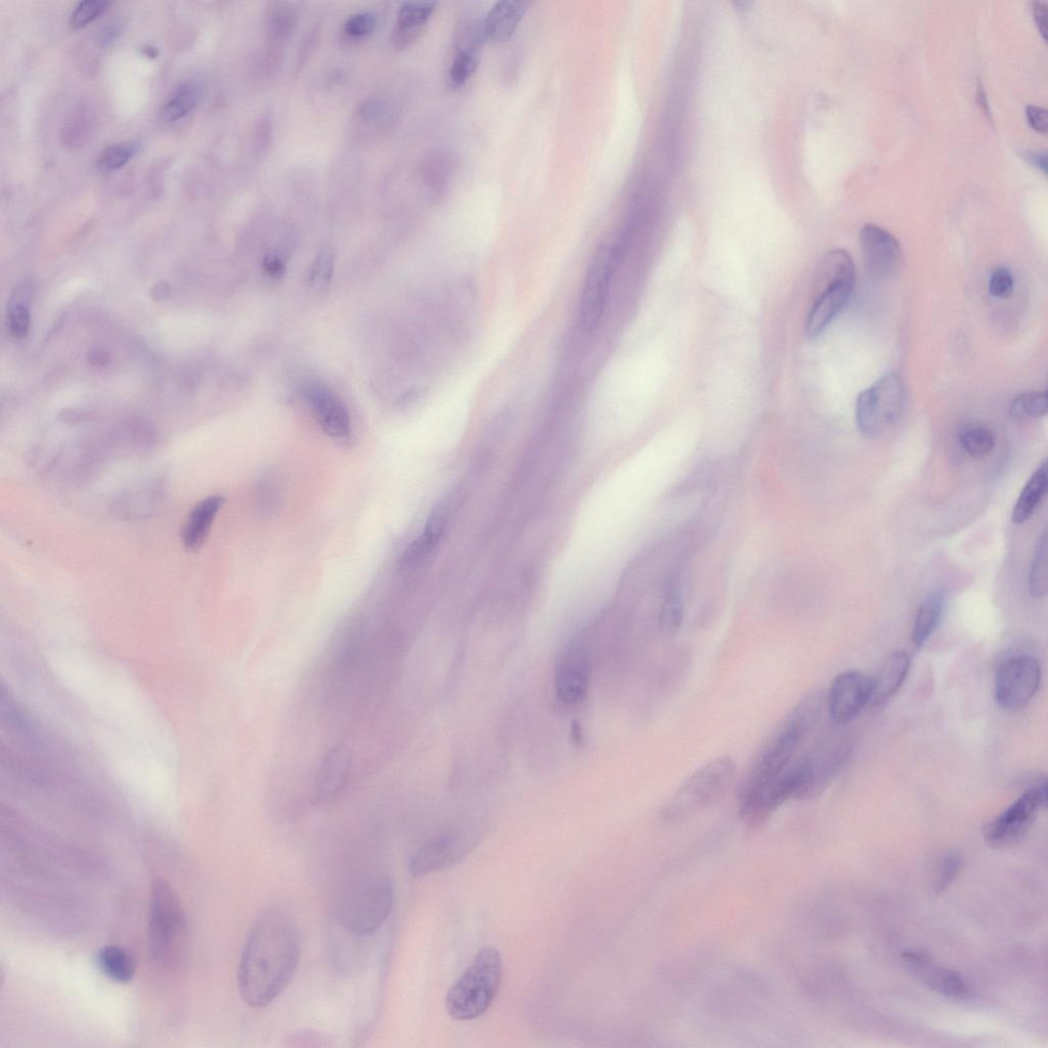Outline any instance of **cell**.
I'll return each instance as SVG.
<instances>
[{
    "mask_svg": "<svg viewBox=\"0 0 1048 1048\" xmlns=\"http://www.w3.org/2000/svg\"><path fill=\"white\" fill-rule=\"evenodd\" d=\"M300 956L296 926L290 915L273 908L261 913L246 940L238 973L242 999L249 1007L269 1006L288 987Z\"/></svg>",
    "mask_w": 1048,
    "mask_h": 1048,
    "instance_id": "cell-1",
    "label": "cell"
},
{
    "mask_svg": "<svg viewBox=\"0 0 1048 1048\" xmlns=\"http://www.w3.org/2000/svg\"><path fill=\"white\" fill-rule=\"evenodd\" d=\"M824 701V693L814 689L786 715L742 778L738 786L739 804L753 797L791 766L818 722Z\"/></svg>",
    "mask_w": 1048,
    "mask_h": 1048,
    "instance_id": "cell-2",
    "label": "cell"
},
{
    "mask_svg": "<svg viewBox=\"0 0 1048 1048\" xmlns=\"http://www.w3.org/2000/svg\"><path fill=\"white\" fill-rule=\"evenodd\" d=\"M148 937L155 965L168 973L179 972L189 950L187 917L178 893L160 878L151 887Z\"/></svg>",
    "mask_w": 1048,
    "mask_h": 1048,
    "instance_id": "cell-3",
    "label": "cell"
},
{
    "mask_svg": "<svg viewBox=\"0 0 1048 1048\" xmlns=\"http://www.w3.org/2000/svg\"><path fill=\"white\" fill-rule=\"evenodd\" d=\"M393 904V889L378 873L349 882L335 904V920L347 932L358 936L372 935L388 919Z\"/></svg>",
    "mask_w": 1048,
    "mask_h": 1048,
    "instance_id": "cell-4",
    "label": "cell"
},
{
    "mask_svg": "<svg viewBox=\"0 0 1048 1048\" xmlns=\"http://www.w3.org/2000/svg\"><path fill=\"white\" fill-rule=\"evenodd\" d=\"M503 977V960L494 946L480 949L471 965L450 988L446 1007L458 1021H471L483 1016L495 1001Z\"/></svg>",
    "mask_w": 1048,
    "mask_h": 1048,
    "instance_id": "cell-5",
    "label": "cell"
},
{
    "mask_svg": "<svg viewBox=\"0 0 1048 1048\" xmlns=\"http://www.w3.org/2000/svg\"><path fill=\"white\" fill-rule=\"evenodd\" d=\"M854 261L844 249L829 252L819 268L815 298L806 322L810 337L821 334L841 313L854 290Z\"/></svg>",
    "mask_w": 1048,
    "mask_h": 1048,
    "instance_id": "cell-6",
    "label": "cell"
},
{
    "mask_svg": "<svg viewBox=\"0 0 1048 1048\" xmlns=\"http://www.w3.org/2000/svg\"><path fill=\"white\" fill-rule=\"evenodd\" d=\"M736 765L729 757L713 760L695 771L673 794L663 809L669 820H681L716 802L730 788Z\"/></svg>",
    "mask_w": 1048,
    "mask_h": 1048,
    "instance_id": "cell-7",
    "label": "cell"
},
{
    "mask_svg": "<svg viewBox=\"0 0 1048 1048\" xmlns=\"http://www.w3.org/2000/svg\"><path fill=\"white\" fill-rule=\"evenodd\" d=\"M905 401L902 378L894 372L882 376L857 399L856 422L861 433L868 439H876L890 430L899 422Z\"/></svg>",
    "mask_w": 1048,
    "mask_h": 1048,
    "instance_id": "cell-8",
    "label": "cell"
},
{
    "mask_svg": "<svg viewBox=\"0 0 1048 1048\" xmlns=\"http://www.w3.org/2000/svg\"><path fill=\"white\" fill-rule=\"evenodd\" d=\"M1047 805V781L1038 778L1014 804L1004 810L985 827V841L995 849L1017 845Z\"/></svg>",
    "mask_w": 1048,
    "mask_h": 1048,
    "instance_id": "cell-9",
    "label": "cell"
},
{
    "mask_svg": "<svg viewBox=\"0 0 1048 1048\" xmlns=\"http://www.w3.org/2000/svg\"><path fill=\"white\" fill-rule=\"evenodd\" d=\"M1041 680V668L1031 655H1017L998 668L994 695L999 707L1008 711L1024 708L1036 694Z\"/></svg>",
    "mask_w": 1048,
    "mask_h": 1048,
    "instance_id": "cell-10",
    "label": "cell"
},
{
    "mask_svg": "<svg viewBox=\"0 0 1048 1048\" xmlns=\"http://www.w3.org/2000/svg\"><path fill=\"white\" fill-rule=\"evenodd\" d=\"M619 254V247L604 244L591 260L581 299V319L588 331H594L603 317Z\"/></svg>",
    "mask_w": 1048,
    "mask_h": 1048,
    "instance_id": "cell-11",
    "label": "cell"
},
{
    "mask_svg": "<svg viewBox=\"0 0 1048 1048\" xmlns=\"http://www.w3.org/2000/svg\"><path fill=\"white\" fill-rule=\"evenodd\" d=\"M871 693V677L856 670L841 673L825 697L829 717L837 725L851 723L870 704Z\"/></svg>",
    "mask_w": 1048,
    "mask_h": 1048,
    "instance_id": "cell-12",
    "label": "cell"
},
{
    "mask_svg": "<svg viewBox=\"0 0 1048 1048\" xmlns=\"http://www.w3.org/2000/svg\"><path fill=\"white\" fill-rule=\"evenodd\" d=\"M860 247L866 273L876 281H889L899 274L903 255L898 240L876 225H865L860 232Z\"/></svg>",
    "mask_w": 1048,
    "mask_h": 1048,
    "instance_id": "cell-13",
    "label": "cell"
},
{
    "mask_svg": "<svg viewBox=\"0 0 1048 1048\" xmlns=\"http://www.w3.org/2000/svg\"><path fill=\"white\" fill-rule=\"evenodd\" d=\"M591 680V664L584 648L573 645L567 648L557 663L555 691L558 700L565 706H577L584 701Z\"/></svg>",
    "mask_w": 1048,
    "mask_h": 1048,
    "instance_id": "cell-14",
    "label": "cell"
},
{
    "mask_svg": "<svg viewBox=\"0 0 1048 1048\" xmlns=\"http://www.w3.org/2000/svg\"><path fill=\"white\" fill-rule=\"evenodd\" d=\"M353 758L344 746L332 747L322 758L313 783V801L318 806L335 803L351 779Z\"/></svg>",
    "mask_w": 1048,
    "mask_h": 1048,
    "instance_id": "cell-15",
    "label": "cell"
},
{
    "mask_svg": "<svg viewBox=\"0 0 1048 1048\" xmlns=\"http://www.w3.org/2000/svg\"><path fill=\"white\" fill-rule=\"evenodd\" d=\"M305 397L319 425L331 439L340 443L351 441V417L334 391L322 383H311L305 389Z\"/></svg>",
    "mask_w": 1048,
    "mask_h": 1048,
    "instance_id": "cell-16",
    "label": "cell"
},
{
    "mask_svg": "<svg viewBox=\"0 0 1048 1048\" xmlns=\"http://www.w3.org/2000/svg\"><path fill=\"white\" fill-rule=\"evenodd\" d=\"M904 966L917 979L933 991L952 999H965L970 988L957 972L938 965L933 957L922 950H909L902 954Z\"/></svg>",
    "mask_w": 1048,
    "mask_h": 1048,
    "instance_id": "cell-17",
    "label": "cell"
},
{
    "mask_svg": "<svg viewBox=\"0 0 1048 1048\" xmlns=\"http://www.w3.org/2000/svg\"><path fill=\"white\" fill-rule=\"evenodd\" d=\"M473 845V842L457 835L432 839L411 857L410 873L414 878H419L452 867L466 857Z\"/></svg>",
    "mask_w": 1048,
    "mask_h": 1048,
    "instance_id": "cell-18",
    "label": "cell"
},
{
    "mask_svg": "<svg viewBox=\"0 0 1048 1048\" xmlns=\"http://www.w3.org/2000/svg\"><path fill=\"white\" fill-rule=\"evenodd\" d=\"M849 748L842 741L824 742L802 762L808 771V784L803 800L820 796L841 771Z\"/></svg>",
    "mask_w": 1048,
    "mask_h": 1048,
    "instance_id": "cell-19",
    "label": "cell"
},
{
    "mask_svg": "<svg viewBox=\"0 0 1048 1048\" xmlns=\"http://www.w3.org/2000/svg\"><path fill=\"white\" fill-rule=\"evenodd\" d=\"M164 498V480L152 477L122 492L114 500L112 509L114 514L121 519H143L155 514Z\"/></svg>",
    "mask_w": 1048,
    "mask_h": 1048,
    "instance_id": "cell-20",
    "label": "cell"
},
{
    "mask_svg": "<svg viewBox=\"0 0 1048 1048\" xmlns=\"http://www.w3.org/2000/svg\"><path fill=\"white\" fill-rule=\"evenodd\" d=\"M453 499L446 498L430 513L421 535L406 550L402 564L413 567L422 562L440 543L448 526Z\"/></svg>",
    "mask_w": 1048,
    "mask_h": 1048,
    "instance_id": "cell-21",
    "label": "cell"
},
{
    "mask_svg": "<svg viewBox=\"0 0 1048 1048\" xmlns=\"http://www.w3.org/2000/svg\"><path fill=\"white\" fill-rule=\"evenodd\" d=\"M911 668V659L905 651L891 652L882 663L876 677L872 678L870 706L881 707L891 700L906 680Z\"/></svg>",
    "mask_w": 1048,
    "mask_h": 1048,
    "instance_id": "cell-22",
    "label": "cell"
},
{
    "mask_svg": "<svg viewBox=\"0 0 1048 1048\" xmlns=\"http://www.w3.org/2000/svg\"><path fill=\"white\" fill-rule=\"evenodd\" d=\"M225 502L223 496H210L191 510L182 530V543L188 551H197L204 545Z\"/></svg>",
    "mask_w": 1048,
    "mask_h": 1048,
    "instance_id": "cell-23",
    "label": "cell"
},
{
    "mask_svg": "<svg viewBox=\"0 0 1048 1048\" xmlns=\"http://www.w3.org/2000/svg\"><path fill=\"white\" fill-rule=\"evenodd\" d=\"M532 3L518 0H502L497 3L485 18L487 38L498 43L510 40L517 31Z\"/></svg>",
    "mask_w": 1048,
    "mask_h": 1048,
    "instance_id": "cell-24",
    "label": "cell"
},
{
    "mask_svg": "<svg viewBox=\"0 0 1048 1048\" xmlns=\"http://www.w3.org/2000/svg\"><path fill=\"white\" fill-rule=\"evenodd\" d=\"M432 2L405 3L398 14V23L393 32V43L397 50H404L420 35L434 13Z\"/></svg>",
    "mask_w": 1048,
    "mask_h": 1048,
    "instance_id": "cell-25",
    "label": "cell"
},
{
    "mask_svg": "<svg viewBox=\"0 0 1048 1048\" xmlns=\"http://www.w3.org/2000/svg\"><path fill=\"white\" fill-rule=\"evenodd\" d=\"M947 602L946 592L942 589L931 592L917 610L912 631L913 645L922 648L939 627Z\"/></svg>",
    "mask_w": 1048,
    "mask_h": 1048,
    "instance_id": "cell-26",
    "label": "cell"
},
{
    "mask_svg": "<svg viewBox=\"0 0 1048 1048\" xmlns=\"http://www.w3.org/2000/svg\"><path fill=\"white\" fill-rule=\"evenodd\" d=\"M96 962L101 973L113 982L128 984L136 976L134 957L120 946H103L97 953Z\"/></svg>",
    "mask_w": 1048,
    "mask_h": 1048,
    "instance_id": "cell-27",
    "label": "cell"
},
{
    "mask_svg": "<svg viewBox=\"0 0 1048 1048\" xmlns=\"http://www.w3.org/2000/svg\"><path fill=\"white\" fill-rule=\"evenodd\" d=\"M96 122L94 108L87 103L76 106L61 129V142L66 149L77 150L89 141Z\"/></svg>",
    "mask_w": 1048,
    "mask_h": 1048,
    "instance_id": "cell-28",
    "label": "cell"
},
{
    "mask_svg": "<svg viewBox=\"0 0 1048 1048\" xmlns=\"http://www.w3.org/2000/svg\"><path fill=\"white\" fill-rule=\"evenodd\" d=\"M1048 471L1044 461L1031 475L1012 512V521L1023 524L1030 520L1047 493Z\"/></svg>",
    "mask_w": 1048,
    "mask_h": 1048,
    "instance_id": "cell-29",
    "label": "cell"
},
{
    "mask_svg": "<svg viewBox=\"0 0 1048 1048\" xmlns=\"http://www.w3.org/2000/svg\"><path fill=\"white\" fill-rule=\"evenodd\" d=\"M458 160L450 153H434L424 164V180L436 195L446 193L458 171Z\"/></svg>",
    "mask_w": 1048,
    "mask_h": 1048,
    "instance_id": "cell-30",
    "label": "cell"
},
{
    "mask_svg": "<svg viewBox=\"0 0 1048 1048\" xmlns=\"http://www.w3.org/2000/svg\"><path fill=\"white\" fill-rule=\"evenodd\" d=\"M201 89L194 81L183 82L165 99L161 108V118L166 122L178 121L187 116L197 106Z\"/></svg>",
    "mask_w": 1048,
    "mask_h": 1048,
    "instance_id": "cell-31",
    "label": "cell"
},
{
    "mask_svg": "<svg viewBox=\"0 0 1048 1048\" xmlns=\"http://www.w3.org/2000/svg\"><path fill=\"white\" fill-rule=\"evenodd\" d=\"M958 440L963 449L974 459H983L995 448L994 432L979 423H968L960 428Z\"/></svg>",
    "mask_w": 1048,
    "mask_h": 1048,
    "instance_id": "cell-32",
    "label": "cell"
},
{
    "mask_svg": "<svg viewBox=\"0 0 1048 1048\" xmlns=\"http://www.w3.org/2000/svg\"><path fill=\"white\" fill-rule=\"evenodd\" d=\"M1047 534L1044 531L1037 542L1029 573V591L1036 599L1047 594Z\"/></svg>",
    "mask_w": 1048,
    "mask_h": 1048,
    "instance_id": "cell-33",
    "label": "cell"
},
{
    "mask_svg": "<svg viewBox=\"0 0 1048 1048\" xmlns=\"http://www.w3.org/2000/svg\"><path fill=\"white\" fill-rule=\"evenodd\" d=\"M28 285H21L12 298L8 309L9 327L12 335L17 339H23L28 335L30 328V303L29 296L25 293Z\"/></svg>",
    "mask_w": 1048,
    "mask_h": 1048,
    "instance_id": "cell-34",
    "label": "cell"
},
{
    "mask_svg": "<svg viewBox=\"0 0 1048 1048\" xmlns=\"http://www.w3.org/2000/svg\"><path fill=\"white\" fill-rule=\"evenodd\" d=\"M1047 413V392L1029 391L1014 399L1010 414L1015 420L1040 418Z\"/></svg>",
    "mask_w": 1048,
    "mask_h": 1048,
    "instance_id": "cell-35",
    "label": "cell"
},
{
    "mask_svg": "<svg viewBox=\"0 0 1048 1048\" xmlns=\"http://www.w3.org/2000/svg\"><path fill=\"white\" fill-rule=\"evenodd\" d=\"M963 866L964 858L962 854L956 851H951L944 855L938 865L936 873V880L934 882L935 894H943L958 877Z\"/></svg>",
    "mask_w": 1048,
    "mask_h": 1048,
    "instance_id": "cell-36",
    "label": "cell"
},
{
    "mask_svg": "<svg viewBox=\"0 0 1048 1048\" xmlns=\"http://www.w3.org/2000/svg\"><path fill=\"white\" fill-rule=\"evenodd\" d=\"M480 64V55L456 52L449 71L450 83L458 89L475 74Z\"/></svg>",
    "mask_w": 1048,
    "mask_h": 1048,
    "instance_id": "cell-37",
    "label": "cell"
},
{
    "mask_svg": "<svg viewBox=\"0 0 1048 1048\" xmlns=\"http://www.w3.org/2000/svg\"><path fill=\"white\" fill-rule=\"evenodd\" d=\"M335 266V251L332 246H325L318 253L311 271V284L316 289L327 288L332 280Z\"/></svg>",
    "mask_w": 1048,
    "mask_h": 1048,
    "instance_id": "cell-38",
    "label": "cell"
},
{
    "mask_svg": "<svg viewBox=\"0 0 1048 1048\" xmlns=\"http://www.w3.org/2000/svg\"><path fill=\"white\" fill-rule=\"evenodd\" d=\"M137 151L133 143H119L106 148L98 160L99 167L104 171H113L122 168Z\"/></svg>",
    "mask_w": 1048,
    "mask_h": 1048,
    "instance_id": "cell-39",
    "label": "cell"
},
{
    "mask_svg": "<svg viewBox=\"0 0 1048 1048\" xmlns=\"http://www.w3.org/2000/svg\"><path fill=\"white\" fill-rule=\"evenodd\" d=\"M110 6V3L103 2V0H86L78 4L70 18L71 27L80 29L89 25L103 15Z\"/></svg>",
    "mask_w": 1048,
    "mask_h": 1048,
    "instance_id": "cell-40",
    "label": "cell"
},
{
    "mask_svg": "<svg viewBox=\"0 0 1048 1048\" xmlns=\"http://www.w3.org/2000/svg\"><path fill=\"white\" fill-rule=\"evenodd\" d=\"M683 606L677 596L671 594L665 600L661 614V628L667 635L676 634L682 624Z\"/></svg>",
    "mask_w": 1048,
    "mask_h": 1048,
    "instance_id": "cell-41",
    "label": "cell"
},
{
    "mask_svg": "<svg viewBox=\"0 0 1048 1048\" xmlns=\"http://www.w3.org/2000/svg\"><path fill=\"white\" fill-rule=\"evenodd\" d=\"M378 17L373 12H360L348 17L344 23V32L355 38L366 37L374 32Z\"/></svg>",
    "mask_w": 1048,
    "mask_h": 1048,
    "instance_id": "cell-42",
    "label": "cell"
},
{
    "mask_svg": "<svg viewBox=\"0 0 1048 1048\" xmlns=\"http://www.w3.org/2000/svg\"><path fill=\"white\" fill-rule=\"evenodd\" d=\"M1015 287L1014 276L1006 267L996 268L990 277L988 290L995 298H1009Z\"/></svg>",
    "mask_w": 1048,
    "mask_h": 1048,
    "instance_id": "cell-43",
    "label": "cell"
},
{
    "mask_svg": "<svg viewBox=\"0 0 1048 1048\" xmlns=\"http://www.w3.org/2000/svg\"><path fill=\"white\" fill-rule=\"evenodd\" d=\"M295 24V15L286 9L276 11L270 18V33L276 38L289 35Z\"/></svg>",
    "mask_w": 1048,
    "mask_h": 1048,
    "instance_id": "cell-44",
    "label": "cell"
},
{
    "mask_svg": "<svg viewBox=\"0 0 1048 1048\" xmlns=\"http://www.w3.org/2000/svg\"><path fill=\"white\" fill-rule=\"evenodd\" d=\"M272 142V124L269 120L259 121L254 133V149L257 154L265 153Z\"/></svg>",
    "mask_w": 1048,
    "mask_h": 1048,
    "instance_id": "cell-45",
    "label": "cell"
},
{
    "mask_svg": "<svg viewBox=\"0 0 1048 1048\" xmlns=\"http://www.w3.org/2000/svg\"><path fill=\"white\" fill-rule=\"evenodd\" d=\"M262 268H264L266 275L272 279H281L286 271L285 262L276 253L266 255Z\"/></svg>",
    "mask_w": 1048,
    "mask_h": 1048,
    "instance_id": "cell-46",
    "label": "cell"
},
{
    "mask_svg": "<svg viewBox=\"0 0 1048 1048\" xmlns=\"http://www.w3.org/2000/svg\"><path fill=\"white\" fill-rule=\"evenodd\" d=\"M1026 114L1030 126L1035 129L1037 133L1046 134L1047 111L1038 106H1028Z\"/></svg>",
    "mask_w": 1048,
    "mask_h": 1048,
    "instance_id": "cell-47",
    "label": "cell"
},
{
    "mask_svg": "<svg viewBox=\"0 0 1048 1048\" xmlns=\"http://www.w3.org/2000/svg\"><path fill=\"white\" fill-rule=\"evenodd\" d=\"M1033 14L1035 22L1038 26L1040 33L1043 38L1046 39L1047 33V7L1044 3L1036 2L1033 4Z\"/></svg>",
    "mask_w": 1048,
    "mask_h": 1048,
    "instance_id": "cell-48",
    "label": "cell"
},
{
    "mask_svg": "<svg viewBox=\"0 0 1048 1048\" xmlns=\"http://www.w3.org/2000/svg\"><path fill=\"white\" fill-rule=\"evenodd\" d=\"M89 362L94 367L104 368L110 363V356L103 349H94L89 355Z\"/></svg>",
    "mask_w": 1048,
    "mask_h": 1048,
    "instance_id": "cell-49",
    "label": "cell"
},
{
    "mask_svg": "<svg viewBox=\"0 0 1048 1048\" xmlns=\"http://www.w3.org/2000/svg\"><path fill=\"white\" fill-rule=\"evenodd\" d=\"M1025 158L1029 163L1046 173V154L1041 152H1028Z\"/></svg>",
    "mask_w": 1048,
    "mask_h": 1048,
    "instance_id": "cell-50",
    "label": "cell"
},
{
    "mask_svg": "<svg viewBox=\"0 0 1048 1048\" xmlns=\"http://www.w3.org/2000/svg\"><path fill=\"white\" fill-rule=\"evenodd\" d=\"M169 293V284H167L166 282H161L152 289L151 295L154 300L159 301L165 299L169 295Z\"/></svg>",
    "mask_w": 1048,
    "mask_h": 1048,
    "instance_id": "cell-51",
    "label": "cell"
}]
</instances>
